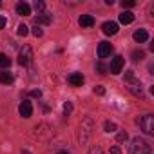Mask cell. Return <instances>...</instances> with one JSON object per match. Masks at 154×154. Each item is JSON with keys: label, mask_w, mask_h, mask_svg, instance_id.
I'll list each match as a JSON object with an SVG mask.
<instances>
[{"label": "cell", "mask_w": 154, "mask_h": 154, "mask_svg": "<svg viewBox=\"0 0 154 154\" xmlns=\"http://www.w3.org/2000/svg\"><path fill=\"white\" fill-rule=\"evenodd\" d=\"M98 71H100V72H105V65H103V63H102V62H100V63H98Z\"/></svg>", "instance_id": "32"}, {"label": "cell", "mask_w": 154, "mask_h": 154, "mask_svg": "<svg viewBox=\"0 0 154 154\" xmlns=\"http://www.w3.org/2000/svg\"><path fill=\"white\" fill-rule=\"evenodd\" d=\"M132 38H134V42L143 44V42H147V40H149V33H147V29H136V31H134V35H132Z\"/></svg>", "instance_id": "11"}, {"label": "cell", "mask_w": 154, "mask_h": 154, "mask_svg": "<svg viewBox=\"0 0 154 154\" xmlns=\"http://www.w3.org/2000/svg\"><path fill=\"white\" fill-rule=\"evenodd\" d=\"M58 154H67V150H60V152H58Z\"/></svg>", "instance_id": "34"}, {"label": "cell", "mask_w": 154, "mask_h": 154, "mask_svg": "<svg viewBox=\"0 0 154 154\" xmlns=\"http://www.w3.org/2000/svg\"><path fill=\"white\" fill-rule=\"evenodd\" d=\"M51 22H53V17H51V15H47V13L38 15V17L35 18V26H49Z\"/></svg>", "instance_id": "12"}, {"label": "cell", "mask_w": 154, "mask_h": 154, "mask_svg": "<svg viewBox=\"0 0 154 154\" xmlns=\"http://www.w3.org/2000/svg\"><path fill=\"white\" fill-rule=\"evenodd\" d=\"M134 22V15L131 13V11H123L122 15H120V24H132Z\"/></svg>", "instance_id": "15"}, {"label": "cell", "mask_w": 154, "mask_h": 154, "mask_svg": "<svg viewBox=\"0 0 154 154\" xmlns=\"http://www.w3.org/2000/svg\"><path fill=\"white\" fill-rule=\"evenodd\" d=\"M129 91L136 96H141V85H140V80H134V82H129Z\"/></svg>", "instance_id": "16"}, {"label": "cell", "mask_w": 154, "mask_h": 154, "mask_svg": "<svg viewBox=\"0 0 154 154\" xmlns=\"http://www.w3.org/2000/svg\"><path fill=\"white\" fill-rule=\"evenodd\" d=\"M89 154H103V150H102L100 147H91V150H89Z\"/></svg>", "instance_id": "29"}, {"label": "cell", "mask_w": 154, "mask_h": 154, "mask_svg": "<svg viewBox=\"0 0 154 154\" xmlns=\"http://www.w3.org/2000/svg\"><path fill=\"white\" fill-rule=\"evenodd\" d=\"M116 140H118L120 143H123V141H127V140H129V134H127L125 131H118V134H116Z\"/></svg>", "instance_id": "20"}, {"label": "cell", "mask_w": 154, "mask_h": 154, "mask_svg": "<svg viewBox=\"0 0 154 154\" xmlns=\"http://www.w3.org/2000/svg\"><path fill=\"white\" fill-rule=\"evenodd\" d=\"M17 33H18V36H26V35L29 33V27H27L26 24H20V26H18V31H17Z\"/></svg>", "instance_id": "22"}, {"label": "cell", "mask_w": 154, "mask_h": 154, "mask_svg": "<svg viewBox=\"0 0 154 154\" xmlns=\"http://www.w3.org/2000/svg\"><path fill=\"white\" fill-rule=\"evenodd\" d=\"M29 96H33V98H40V96H42V91H40V89H33V91L29 93Z\"/></svg>", "instance_id": "28"}, {"label": "cell", "mask_w": 154, "mask_h": 154, "mask_svg": "<svg viewBox=\"0 0 154 154\" xmlns=\"http://www.w3.org/2000/svg\"><path fill=\"white\" fill-rule=\"evenodd\" d=\"M111 154H122V149L114 145V147H111Z\"/></svg>", "instance_id": "30"}, {"label": "cell", "mask_w": 154, "mask_h": 154, "mask_svg": "<svg viewBox=\"0 0 154 154\" xmlns=\"http://www.w3.org/2000/svg\"><path fill=\"white\" fill-rule=\"evenodd\" d=\"M143 56H145V53H143V51H134V53H132V60H134V62L143 60Z\"/></svg>", "instance_id": "24"}, {"label": "cell", "mask_w": 154, "mask_h": 154, "mask_svg": "<svg viewBox=\"0 0 154 154\" xmlns=\"http://www.w3.org/2000/svg\"><path fill=\"white\" fill-rule=\"evenodd\" d=\"M111 51H112V45L109 42H100V45H98V58H107L111 54Z\"/></svg>", "instance_id": "9"}, {"label": "cell", "mask_w": 154, "mask_h": 154, "mask_svg": "<svg viewBox=\"0 0 154 154\" xmlns=\"http://www.w3.org/2000/svg\"><path fill=\"white\" fill-rule=\"evenodd\" d=\"M67 80H69V84H71L72 87H82V84L85 82V78H84L82 72H71Z\"/></svg>", "instance_id": "7"}, {"label": "cell", "mask_w": 154, "mask_h": 154, "mask_svg": "<svg viewBox=\"0 0 154 154\" xmlns=\"http://www.w3.org/2000/svg\"><path fill=\"white\" fill-rule=\"evenodd\" d=\"M22 154H31V152H29L27 149H24V150H22Z\"/></svg>", "instance_id": "33"}, {"label": "cell", "mask_w": 154, "mask_h": 154, "mask_svg": "<svg viewBox=\"0 0 154 154\" xmlns=\"http://www.w3.org/2000/svg\"><path fill=\"white\" fill-rule=\"evenodd\" d=\"M18 112H20V116H24V118H31V114H33V105H31V102L24 100V102L18 105Z\"/></svg>", "instance_id": "8"}, {"label": "cell", "mask_w": 154, "mask_h": 154, "mask_svg": "<svg viewBox=\"0 0 154 154\" xmlns=\"http://www.w3.org/2000/svg\"><path fill=\"white\" fill-rule=\"evenodd\" d=\"M71 112H72V103H71V102H65V103H63V114L69 116Z\"/></svg>", "instance_id": "23"}, {"label": "cell", "mask_w": 154, "mask_h": 154, "mask_svg": "<svg viewBox=\"0 0 154 154\" xmlns=\"http://www.w3.org/2000/svg\"><path fill=\"white\" fill-rule=\"evenodd\" d=\"M93 131H94V120H93L91 116H85V118L82 120V123H80L78 141H80L82 145H85V143L91 140V136H93Z\"/></svg>", "instance_id": "1"}, {"label": "cell", "mask_w": 154, "mask_h": 154, "mask_svg": "<svg viewBox=\"0 0 154 154\" xmlns=\"http://www.w3.org/2000/svg\"><path fill=\"white\" fill-rule=\"evenodd\" d=\"M35 11L38 13V15H44V11H45V4L44 2H38V0H36V2H35Z\"/></svg>", "instance_id": "19"}, {"label": "cell", "mask_w": 154, "mask_h": 154, "mask_svg": "<svg viewBox=\"0 0 154 154\" xmlns=\"http://www.w3.org/2000/svg\"><path fill=\"white\" fill-rule=\"evenodd\" d=\"M136 123L140 125V129L145 134H154V116L152 114H145V116L136 118Z\"/></svg>", "instance_id": "3"}, {"label": "cell", "mask_w": 154, "mask_h": 154, "mask_svg": "<svg viewBox=\"0 0 154 154\" xmlns=\"http://www.w3.org/2000/svg\"><path fill=\"white\" fill-rule=\"evenodd\" d=\"M122 6H123V8H134V6H136V2H134V0H123Z\"/></svg>", "instance_id": "27"}, {"label": "cell", "mask_w": 154, "mask_h": 154, "mask_svg": "<svg viewBox=\"0 0 154 154\" xmlns=\"http://www.w3.org/2000/svg\"><path fill=\"white\" fill-rule=\"evenodd\" d=\"M6 22H8L6 17H0V29H4V27H6Z\"/></svg>", "instance_id": "31"}, {"label": "cell", "mask_w": 154, "mask_h": 154, "mask_svg": "<svg viewBox=\"0 0 154 154\" xmlns=\"http://www.w3.org/2000/svg\"><path fill=\"white\" fill-rule=\"evenodd\" d=\"M123 65H125V58L118 54V56H114V58H112L109 71H111L112 74H120V72H122V69H123Z\"/></svg>", "instance_id": "6"}, {"label": "cell", "mask_w": 154, "mask_h": 154, "mask_svg": "<svg viewBox=\"0 0 154 154\" xmlns=\"http://www.w3.org/2000/svg\"><path fill=\"white\" fill-rule=\"evenodd\" d=\"M17 13L22 15V17H27V15H31V6L26 4V2H18L17 4Z\"/></svg>", "instance_id": "14"}, {"label": "cell", "mask_w": 154, "mask_h": 154, "mask_svg": "<svg viewBox=\"0 0 154 154\" xmlns=\"http://www.w3.org/2000/svg\"><path fill=\"white\" fill-rule=\"evenodd\" d=\"M94 94L103 96V94H105V87H103V85H96V87H94Z\"/></svg>", "instance_id": "26"}, {"label": "cell", "mask_w": 154, "mask_h": 154, "mask_svg": "<svg viewBox=\"0 0 154 154\" xmlns=\"http://www.w3.org/2000/svg\"><path fill=\"white\" fill-rule=\"evenodd\" d=\"M33 35H35L36 38H40V36L44 35V31H42V27H40V26H33Z\"/></svg>", "instance_id": "25"}, {"label": "cell", "mask_w": 154, "mask_h": 154, "mask_svg": "<svg viewBox=\"0 0 154 154\" xmlns=\"http://www.w3.org/2000/svg\"><path fill=\"white\" fill-rule=\"evenodd\" d=\"M78 24H80L82 27H93V26H94V17H93V15H82V17L78 18Z\"/></svg>", "instance_id": "13"}, {"label": "cell", "mask_w": 154, "mask_h": 154, "mask_svg": "<svg viewBox=\"0 0 154 154\" xmlns=\"http://www.w3.org/2000/svg\"><path fill=\"white\" fill-rule=\"evenodd\" d=\"M102 29H103V33H105L107 36H112V35L118 33V24H116V22H103Z\"/></svg>", "instance_id": "10"}, {"label": "cell", "mask_w": 154, "mask_h": 154, "mask_svg": "<svg viewBox=\"0 0 154 154\" xmlns=\"http://www.w3.org/2000/svg\"><path fill=\"white\" fill-rule=\"evenodd\" d=\"M9 65H11V60L6 54H0V67H9Z\"/></svg>", "instance_id": "21"}, {"label": "cell", "mask_w": 154, "mask_h": 154, "mask_svg": "<svg viewBox=\"0 0 154 154\" xmlns=\"http://www.w3.org/2000/svg\"><path fill=\"white\" fill-rule=\"evenodd\" d=\"M31 58H33V49L29 45H24L18 53V63L20 65H29L31 63Z\"/></svg>", "instance_id": "5"}, {"label": "cell", "mask_w": 154, "mask_h": 154, "mask_svg": "<svg viewBox=\"0 0 154 154\" xmlns=\"http://www.w3.org/2000/svg\"><path fill=\"white\" fill-rule=\"evenodd\" d=\"M103 131H105V132H116V131H118V125H116L114 122H105Z\"/></svg>", "instance_id": "18"}, {"label": "cell", "mask_w": 154, "mask_h": 154, "mask_svg": "<svg viewBox=\"0 0 154 154\" xmlns=\"http://www.w3.org/2000/svg\"><path fill=\"white\" fill-rule=\"evenodd\" d=\"M35 136L38 138V140H49V138H53V129L47 125V123H42V125H36V129H35Z\"/></svg>", "instance_id": "4"}, {"label": "cell", "mask_w": 154, "mask_h": 154, "mask_svg": "<svg viewBox=\"0 0 154 154\" xmlns=\"http://www.w3.org/2000/svg\"><path fill=\"white\" fill-rule=\"evenodd\" d=\"M0 84H4V85L13 84V74L8 72V71H2V72H0Z\"/></svg>", "instance_id": "17"}, {"label": "cell", "mask_w": 154, "mask_h": 154, "mask_svg": "<svg viewBox=\"0 0 154 154\" xmlns=\"http://www.w3.org/2000/svg\"><path fill=\"white\" fill-rule=\"evenodd\" d=\"M152 147L149 145V141H145L143 138H134L132 145H131V154H150Z\"/></svg>", "instance_id": "2"}]
</instances>
